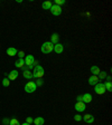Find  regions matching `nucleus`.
<instances>
[{
  "instance_id": "nucleus-22",
  "label": "nucleus",
  "mask_w": 112,
  "mask_h": 125,
  "mask_svg": "<svg viewBox=\"0 0 112 125\" xmlns=\"http://www.w3.org/2000/svg\"><path fill=\"white\" fill-rule=\"evenodd\" d=\"M9 125H20V123L18 122L17 118H11L10 122H9Z\"/></svg>"
},
{
  "instance_id": "nucleus-6",
  "label": "nucleus",
  "mask_w": 112,
  "mask_h": 125,
  "mask_svg": "<svg viewBox=\"0 0 112 125\" xmlns=\"http://www.w3.org/2000/svg\"><path fill=\"white\" fill-rule=\"evenodd\" d=\"M85 107H86V104H84L83 102H77V103L75 104V106H74L75 111L78 112V113H81V112L85 111Z\"/></svg>"
},
{
  "instance_id": "nucleus-28",
  "label": "nucleus",
  "mask_w": 112,
  "mask_h": 125,
  "mask_svg": "<svg viewBox=\"0 0 112 125\" xmlns=\"http://www.w3.org/2000/svg\"><path fill=\"white\" fill-rule=\"evenodd\" d=\"M17 55L19 56V58H22V59H24V57H25V53H24L22 50H20V51H18V53H17Z\"/></svg>"
},
{
  "instance_id": "nucleus-7",
  "label": "nucleus",
  "mask_w": 112,
  "mask_h": 125,
  "mask_svg": "<svg viewBox=\"0 0 112 125\" xmlns=\"http://www.w3.org/2000/svg\"><path fill=\"white\" fill-rule=\"evenodd\" d=\"M25 66H34V61H35V58H34L33 55H27L25 57Z\"/></svg>"
},
{
  "instance_id": "nucleus-27",
  "label": "nucleus",
  "mask_w": 112,
  "mask_h": 125,
  "mask_svg": "<svg viewBox=\"0 0 112 125\" xmlns=\"http://www.w3.org/2000/svg\"><path fill=\"white\" fill-rule=\"evenodd\" d=\"M26 123H28V124H31V123H34V118L30 116H28L27 118H26Z\"/></svg>"
},
{
  "instance_id": "nucleus-32",
  "label": "nucleus",
  "mask_w": 112,
  "mask_h": 125,
  "mask_svg": "<svg viewBox=\"0 0 112 125\" xmlns=\"http://www.w3.org/2000/svg\"><path fill=\"white\" fill-rule=\"evenodd\" d=\"M20 125H31V124H28V123H22V124H20Z\"/></svg>"
},
{
  "instance_id": "nucleus-15",
  "label": "nucleus",
  "mask_w": 112,
  "mask_h": 125,
  "mask_svg": "<svg viewBox=\"0 0 112 125\" xmlns=\"http://www.w3.org/2000/svg\"><path fill=\"white\" fill-rule=\"evenodd\" d=\"M17 53H18V50H17L16 48H14V47H9L8 49H7V55L10 56V57H12V56H16Z\"/></svg>"
},
{
  "instance_id": "nucleus-12",
  "label": "nucleus",
  "mask_w": 112,
  "mask_h": 125,
  "mask_svg": "<svg viewBox=\"0 0 112 125\" xmlns=\"http://www.w3.org/2000/svg\"><path fill=\"white\" fill-rule=\"evenodd\" d=\"M18 75H19V73L15 69V70H11V72H9L8 77H7V78H8L9 81H15V79L18 77Z\"/></svg>"
},
{
  "instance_id": "nucleus-21",
  "label": "nucleus",
  "mask_w": 112,
  "mask_h": 125,
  "mask_svg": "<svg viewBox=\"0 0 112 125\" xmlns=\"http://www.w3.org/2000/svg\"><path fill=\"white\" fill-rule=\"evenodd\" d=\"M10 85V81H9L8 78H3L2 79V86L3 87H8Z\"/></svg>"
},
{
  "instance_id": "nucleus-26",
  "label": "nucleus",
  "mask_w": 112,
  "mask_h": 125,
  "mask_svg": "<svg viewBox=\"0 0 112 125\" xmlns=\"http://www.w3.org/2000/svg\"><path fill=\"white\" fill-rule=\"evenodd\" d=\"M74 121H76V122H80V121H82V115H80V114L74 115Z\"/></svg>"
},
{
  "instance_id": "nucleus-5",
  "label": "nucleus",
  "mask_w": 112,
  "mask_h": 125,
  "mask_svg": "<svg viewBox=\"0 0 112 125\" xmlns=\"http://www.w3.org/2000/svg\"><path fill=\"white\" fill-rule=\"evenodd\" d=\"M49 10H50V12H52V15H54V16H59V15L62 14V8L59 6H56V5L52 6V8H50Z\"/></svg>"
},
{
  "instance_id": "nucleus-18",
  "label": "nucleus",
  "mask_w": 112,
  "mask_h": 125,
  "mask_svg": "<svg viewBox=\"0 0 112 125\" xmlns=\"http://www.w3.org/2000/svg\"><path fill=\"white\" fill-rule=\"evenodd\" d=\"M100 72H101V70H100V67H99V66H95V65H94V66L91 67V73H92V75L98 76L99 74H100Z\"/></svg>"
},
{
  "instance_id": "nucleus-3",
  "label": "nucleus",
  "mask_w": 112,
  "mask_h": 125,
  "mask_svg": "<svg viewBox=\"0 0 112 125\" xmlns=\"http://www.w3.org/2000/svg\"><path fill=\"white\" fill-rule=\"evenodd\" d=\"M36 89H37V86H36V84H35V82H28L25 85V92L28 93V94L34 93Z\"/></svg>"
},
{
  "instance_id": "nucleus-11",
  "label": "nucleus",
  "mask_w": 112,
  "mask_h": 125,
  "mask_svg": "<svg viewBox=\"0 0 112 125\" xmlns=\"http://www.w3.org/2000/svg\"><path fill=\"white\" fill-rule=\"evenodd\" d=\"M22 75H24V77L26 79H33V73H31V70L26 69L25 67H22Z\"/></svg>"
},
{
  "instance_id": "nucleus-20",
  "label": "nucleus",
  "mask_w": 112,
  "mask_h": 125,
  "mask_svg": "<svg viewBox=\"0 0 112 125\" xmlns=\"http://www.w3.org/2000/svg\"><path fill=\"white\" fill-rule=\"evenodd\" d=\"M104 86H105V89L108 91V92H111L112 91V83L111 82H105Z\"/></svg>"
},
{
  "instance_id": "nucleus-24",
  "label": "nucleus",
  "mask_w": 112,
  "mask_h": 125,
  "mask_svg": "<svg viewBox=\"0 0 112 125\" xmlns=\"http://www.w3.org/2000/svg\"><path fill=\"white\" fill-rule=\"evenodd\" d=\"M65 3H66V1H65V0H55V5L56 6H59V7H61L62 5H65Z\"/></svg>"
},
{
  "instance_id": "nucleus-4",
  "label": "nucleus",
  "mask_w": 112,
  "mask_h": 125,
  "mask_svg": "<svg viewBox=\"0 0 112 125\" xmlns=\"http://www.w3.org/2000/svg\"><path fill=\"white\" fill-rule=\"evenodd\" d=\"M105 86H104L103 83H98L96 85H94V92L98 95H102L105 93Z\"/></svg>"
},
{
  "instance_id": "nucleus-31",
  "label": "nucleus",
  "mask_w": 112,
  "mask_h": 125,
  "mask_svg": "<svg viewBox=\"0 0 112 125\" xmlns=\"http://www.w3.org/2000/svg\"><path fill=\"white\" fill-rule=\"evenodd\" d=\"M106 78H108V82H111V76H106Z\"/></svg>"
},
{
  "instance_id": "nucleus-17",
  "label": "nucleus",
  "mask_w": 112,
  "mask_h": 125,
  "mask_svg": "<svg viewBox=\"0 0 112 125\" xmlns=\"http://www.w3.org/2000/svg\"><path fill=\"white\" fill-rule=\"evenodd\" d=\"M45 120L43 118L42 116H37L35 120H34V124L35 125H44Z\"/></svg>"
},
{
  "instance_id": "nucleus-30",
  "label": "nucleus",
  "mask_w": 112,
  "mask_h": 125,
  "mask_svg": "<svg viewBox=\"0 0 112 125\" xmlns=\"http://www.w3.org/2000/svg\"><path fill=\"white\" fill-rule=\"evenodd\" d=\"M76 100H77V102H83V97H82V95H78L77 97H76Z\"/></svg>"
},
{
  "instance_id": "nucleus-2",
  "label": "nucleus",
  "mask_w": 112,
  "mask_h": 125,
  "mask_svg": "<svg viewBox=\"0 0 112 125\" xmlns=\"http://www.w3.org/2000/svg\"><path fill=\"white\" fill-rule=\"evenodd\" d=\"M53 48H54V45L52 44L50 42H46L42 45L40 47V50H42L43 54H50L53 51Z\"/></svg>"
},
{
  "instance_id": "nucleus-10",
  "label": "nucleus",
  "mask_w": 112,
  "mask_h": 125,
  "mask_svg": "<svg viewBox=\"0 0 112 125\" xmlns=\"http://www.w3.org/2000/svg\"><path fill=\"white\" fill-rule=\"evenodd\" d=\"M53 50L55 51L56 54H62L63 53V50H64V46H63L61 42H57L56 45H54Z\"/></svg>"
},
{
  "instance_id": "nucleus-8",
  "label": "nucleus",
  "mask_w": 112,
  "mask_h": 125,
  "mask_svg": "<svg viewBox=\"0 0 112 125\" xmlns=\"http://www.w3.org/2000/svg\"><path fill=\"white\" fill-rule=\"evenodd\" d=\"M82 120L85 123H87V124H92L94 122V116L92 114H85L84 116H82Z\"/></svg>"
},
{
  "instance_id": "nucleus-19",
  "label": "nucleus",
  "mask_w": 112,
  "mask_h": 125,
  "mask_svg": "<svg viewBox=\"0 0 112 125\" xmlns=\"http://www.w3.org/2000/svg\"><path fill=\"white\" fill-rule=\"evenodd\" d=\"M52 1H44V2H43V5H42V8L43 9H45V10H49L50 8H52Z\"/></svg>"
},
{
  "instance_id": "nucleus-14",
  "label": "nucleus",
  "mask_w": 112,
  "mask_h": 125,
  "mask_svg": "<svg viewBox=\"0 0 112 125\" xmlns=\"http://www.w3.org/2000/svg\"><path fill=\"white\" fill-rule=\"evenodd\" d=\"M58 40H59V35L58 33H53L52 36H50V42L53 45H56L57 42H58Z\"/></svg>"
},
{
  "instance_id": "nucleus-23",
  "label": "nucleus",
  "mask_w": 112,
  "mask_h": 125,
  "mask_svg": "<svg viewBox=\"0 0 112 125\" xmlns=\"http://www.w3.org/2000/svg\"><path fill=\"white\" fill-rule=\"evenodd\" d=\"M106 76H108V75H106V73H105V72H100V74L98 75V77H99V79L101 81V79H104V78H105Z\"/></svg>"
},
{
  "instance_id": "nucleus-16",
  "label": "nucleus",
  "mask_w": 112,
  "mask_h": 125,
  "mask_svg": "<svg viewBox=\"0 0 112 125\" xmlns=\"http://www.w3.org/2000/svg\"><path fill=\"white\" fill-rule=\"evenodd\" d=\"M15 66H16L17 68H22V67L25 66V60L22 58H19L18 60L15 61Z\"/></svg>"
},
{
  "instance_id": "nucleus-25",
  "label": "nucleus",
  "mask_w": 112,
  "mask_h": 125,
  "mask_svg": "<svg viewBox=\"0 0 112 125\" xmlns=\"http://www.w3.org/2000/svg\"><path fill=\"white\" fill-rule=\"evenodd\" d=\"M35 84H36V86L38 87V86H43V84H44V82H43V79L42 78H38L36 82H35Z\"/></svg>"
},
{
  "instance_id": "nucleus-1",
  "label": "nucleus",
  "mask_w": 112,
  "mask_h": 125,
  "mask_svg": "<svg viewBox=\"0 0 112 125\" xmlns=\"http://www.w3.org/2000/svg\"><path fill=\"white\" fill-rule=\"evenodd\" d=\"M44 74H45L44 68H43L40 65H37V66H35V68H34L33 78H36V79H38V78H42L43 76H44Z\"/></svg>"
},
{
  "instance_id": "nucleus-13",
  "label": "nucleus",
  "mask_w": 112,
  "mask_h": 125,
  "mask_svg": "<svg viewBox=\"0 0 112 125\" xmlns=\"http://www.w3.org/2000/svg\"><path fill=\"white\" fill-rule=\"evenodd\" d=\"M82 97H83L84 104H87V103H91V102H92V95L90 94V93H85L84 95H82Z\"/></svg>"
},
{
  "instance_id": "nucleus-9",
  "label": "nucleus",
  "mask_w": 112,
  "mask_h": 125,
  "mask_svg": "<svg viewBox=\"0 0 112 125\" xmlns=\"http://www.w3.org/2000/svg\"><path fill=\"white\" fill-rule=\"evenodd\" d=\"M89 85H91V86H94V85H96L98 83H100V79H99L98 76H94L92 75L91 77H89Z\"/></svg>"
},
{
  "instance_id": "nucleus-29",
  "label": "nucleus",
  "mask_w": 112,
  "mask_h": 125,
  "mask_svg": "<svg viewBox=\"0 0 112 125\" xmlns=\"http://www.w3.org/2000/svg\"><path fill=\"white\" fill-rule=\"evenodd\" d=\"M9 122H10V120H9V118H3V120H2V123L5 125H7V124L9 125Z\"/></svg>"
}]
</instances>
